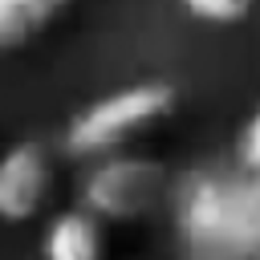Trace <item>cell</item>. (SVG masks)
<instances>
[{
	"instance_id": "5b68a950",
	"label": "cell",
	"mask_w": 260,
	"mask_h": 260,
	"mask_svg": "<svg viewBox=\"0 0 260 260\" xmlns=\"http://www.w3.org/2000/svg\"><path fill=\"white\" fill-rule=\"evenodd\" d=\"M41 260H106V223L85 207L53 215L41 236Z\"/></svg>"
},
{
	"instance_id": "277c9868",
	"label": "cell",
	"mask_w": 260,
	"mask_h": 260,
	"mask_svg": "<svg viewBox=\"0 0 260 260\" xmlns=\"http://www.w3.org/2000/svg\"><path fill=\"white\" fill-rule=\"evenodd\" d=\"M53 195V154L45 142H12L0 154V223H28Z\"/></svg>"
},
{
	"instance_id": "8992f818",
	"label": "cell",
	"mask_w": 260,
	"mask_h": 260,
	"mask_svg": "<svg viewBox=\"0 0 260 260\" xmlns=\"http://www.w3.org/2000/svg\"><path fill=\"white\" fill-rule=\"evenodd\" d=\"M65 8L69 0H0V53L37 41Z\"/></svg>"
},
{
	"instance_id": "52a82bcc",
	"label": "cell",
	"mask_w": 260,
	"mask_h": 260,
	"mask_svg": "<svg viewBox=\"0 0 260 260\" xmlns=\"http://www.w3.org/2000/svg\"><path fill=\"white\" fill-rule=\"evenodd\" d=\"M203 24H240L252 12V0H179Z\"/></svg>"
},
{
	"instance_id": "3957f363",
	"label": "cell",
	"mask_w": 260,
	"mask_h": 260,
	"mask_svg": "<svg viewBox=\"0 0 260 260\" xmlns=\"http://www.w3.org/2000/svg\"><path fill=\"white\" fill-rule=\"evenodd\" d=\"M171 175L146 154H106L81 179V207L102 223H134L171 195Z\"/></svg>"
},
{
	"instance_id": "ba28073f",
	"label": "cell",
	"mask_w": 260,
	"mask_h": 260,
	"mask_svg": "<svg viewBox=\"0 0 260 260\" xmlns=\"http://www.w3.org/2000/svg\"><path fill=\"white\" fill-rule=\"evenodd\" d=\"M236 162L260 171V106L252 110V118H248L244 130H240V158H236Z\"/></svg>"
},
{
	"instance_id": "7a4b0ae2",
	"label": "cell",
	"mask_w": 260,
	"mask_h": 260,
	"mask_svg": "<svg viewBox=\"0 0 260 260\" xmlns=\"http://www.w3.org/2000/svg\"><path fill=\"white\" fill-rule=\"evenodd\" d=\"M179 93L171 81H134V85H122L89 106H81L65 134H61V146L65 154L73 158H106V154H122L134 138H142L146 130H154L158 122L171 118Z\"/></svg>"
},
{
	"instance_id": "6da1fadb",
	"label": "cell",
	"mask_w": 260,
	"mask_h": 260,
	"mask_svg": "<svg viewBox=\"0 0 260 260\" xmlns=\"http://www.w3.org/2000/svg\"><path fill=\"white\" fill-rule=\"evenodd\" d=\"M187 260H260V171L195 167L171 191Z\"/></svg>"
}]
</instances>
